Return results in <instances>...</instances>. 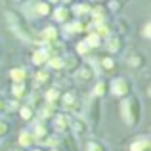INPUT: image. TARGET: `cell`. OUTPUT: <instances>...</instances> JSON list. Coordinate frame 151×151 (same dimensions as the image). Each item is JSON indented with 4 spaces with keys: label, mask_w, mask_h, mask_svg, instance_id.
<instances>
[{
    "label": "cell",
    "mask_w": 151,
    "mask_h": 151,
    "mask_svg": "<svg viewBox=\"0 0 151 151\" xmlns=\"http://www.w3.org/2000/svg\"><path fill=\"white\" fill-rule=\"evenodd\" d=\"M121 117L126 126H138L142 121V101L136 96H126L121 101Z\"/></svg>",
    "instance_id": "obj_1"
},
{
    "label": "cell",
    "mask_w": 151,
    "mask_h": 151,
    "mask_svg": "<svg viewBox=\"0 0 151 151\" xmlns=\"http://www.w3.org/2000/svg\"><path fill=\"white\" fill-rule=\"evenodd\" d=\"M33 136H35V142L42 144V142H44V138L48 136V126L42 124V122H38L37 128H35V132H33Z\"/></svg>",
    "instance_id": "obj_14"
},
{
    "label": "cell",
    "mask_w": 151,
    "mask_h": 151,
    "mask_svg": "<svg viewBox=\"0 0 151 151\" xmlns=\"http://www.w3.org/2000/svg\"><path fill=\"white\" fill-rule=\"evenodd\" d=\"M38 103H40V96L38 94H33V98H31V107H38Z\"/></svg>",
    "instance_id": "obj_33"
},
{
    "label": "cell",
    "mask_w": 151,
    "mask_h": 151,
    "mask_svg": "<svg viewBox=\"0 0 151 151\" xmlns=\"http://www.w3.org/2000/svg\"><path fill=\"white\" fill-rule=\"evenodd\" d=\"M54 128L58 132H67L69 130V121L65 115H54Z\"/></svg>",
    "instance_id": "obj_12"
},
{
    "label": "cell",
    "mask_w": 151,
    "mask_h": 151,
    "mask_svg": "<svg viewBox=\"0 0 151 151\" xmlns=\"http://www.w3.org/2000/svg\"><path fill=\"white\" fill-rule=\"evenodd\" d=\"M75 73H77V78H78V81H88V78H92L94 71L90 69V67H82V69H77Z\"/></svg>",
    "instance_id": "obj_22"
},
{
    "label": "cell",
    "mask_w": 151,
    "mask_h": 151,
    "mask_svg": "<svg viewBox=\"0 0 151 151\" xmlns=\"http://www.w3.org/2000/svg\"><path fill=\"white\" fill-rule=\"evenodd\" d=\"M48 58H50V50H44V48H40V50H35V54H33V63L35 65H44L46 61H48Z\"/></svg>",
    "instance_id": "obj_11"
},
{
    "label": "cell",
    "mask_w": 151,
    "mask_h": 151,
    "mask_svg": "<svg viewBox=\"0 0 151 151\" xmlns=\"http://www.w3.org/2000/svg\"><path fill=\"white\" fill-rule=\"evenodd\" d=\"M59 96H61V94H59L58 88H50L42 98H44L46 103H54V105H58V103H59Z\"/></svg>",
    "instance_id": "obj_17"
},
{
    "label": "cell",
    "mask_w": 151,
    "mask_h": 151,
    "mask_svg": "<svg viewBox=\"0 0 151 151\" xmlns=\"http://www.w3.org/2000/svg\"><path fill=\"white\" fill-rule=\"evenodd\" d=\"M19 144H21V147H29V145H33V144H35L33 132H27V130H23V132L19 134Z\"/></svg>",
    "instance_id": "obj_18"
},
{
    "label": "cell",
    "mask_w": 151,
    "mask_h": 151,
    "mask_svg": "<svg viewBox=\"0 0 151 151\" xmlns=\"http://www.w3.org/2000/svg\"><path fill=\"white\" fill-rule=\"evenodd\" d=\"M121 46H122V40L121 37H107V42H105V48L109 54H117V52H121Z\"/></svg>",
    "instance_id": "obj_9"
},
{
    "label": "cell",
    "mask_w": 151,
    "mask_h": 151,
    "mask_svg": "<svg viewBox=\"0 0 151 151\" xmlns=\"http://www.w3.org/2000/svg\"><path fill=\"white\" fill-rule=\"evenodd\" d=\"M8 132H10V124H8L6 121H2V119H0V138H4Z\"/></svg>",
    "instance_id": "obj_32"
},
{
    "label": "cell",
    "mask_w": 151,
    "mask_h": 151,
    "mask_svg": "<svg viewBox=\"0 0 151 151\" xmlns=\"http://www.w3.org/2000/svg\"><path fill=\"white\" fill-rule=\"evenodd\" d=\"M109 8H111V10H119V2H117V0H113V2L109 4Z\"/></svg>",
    "instance_id": "obj_35"
},
{
    "label": "cell",
    "mask_w": 151,
    "mask_h": 151,
    "mask_svg": "<svg viewBox=\"0 0 151 151\" xmlns=\"http://www.w3.org/2000/svg\"><path fill=\"white\" fill-rule=\"evenodd\" d=\"M96 35L100 38H107L111 35V29H109V25H105V21L103 23H96Z\"/></svg>",
    "instance_id": "obj_20"
},
{
    "label": "cell",
    "mask_w": 151,
    "mask_h": 151,
    "mask_svg": "<svg viewBox=\"0 0 151 151\" xmlns=\"http://www.w3.org/2000/svg\"><path fill=\"white\" fill-rule=\"evenodd\" d=\"M35 151H44V149H40V147H38V149H35Z\"/></svg>",
    "instance_id": "obj_39"
},
{
    "label": "cell",
    "mask_w": 151,
    "mask_h": 151,
    "mask_svg": "<svg viewBox=\"0 0 151 151\" xmlns=\"http://www.w3.org/2000/svg\"><path fill=\"white\" fill-rule=\"evenodd\" d=\"M71 128L75 130V134H86L90 126H86V122L82 121L81 117H75L73 121H71Z\"/></svg>",
    "instance_id": "obj_13"
},
{
    "label": "cell",
    "mask_w": 151,
    "mask_h": 151,
    "mask_svg": "<svg viewBox=\"0 0 151 151\" xmlns=\"http://www.w3.org/2000/svg\"><path fill=\"white\" fill-rule=\"evenodd\" d=\"M52 151H59V149H58V147H54V149H52Z\"/></svg>",
    "instance_id": "obj_40"
},
{
    "label": "cell",
    "mask_w": 151,
    "mask_h": 151,
    "mask_svg": "<svg viewBox=\"0 0 151 151\" xmlns=\"http://www.w3.org/2000/svg\"><path fill=\"white\" fill-rule=\"evenodd\" d=\"M84 29H86V27H84L82 21H73V23L67 25V33H82Z\"/></svg>",
    "instance_id": "obj_26"
},
{
    "label": "cell",
    "mask_w": 151,
    "mask_h": 151,
    "mask_svg": "<svg viewBox=\"0 0 151 151\" xmlns=\"http://www.w3.org/2000/svg\"><path fill=\"white\" fill-rule=\"evenodd\" d=\"M61 103H63V109L69 111V113H81V103H78L77 96L73 92H67L61 98Z\"/></svg>",
    "instance_id": "obj_3"
},
{
    "label": "cell",
    "mask_w": 151,
    "mask_h": 151,
    "mask_svg": "<svg viewBox=\"0 0 151 151\" xmlns=\"http://www.w3.org/2000/svg\"><path fill=\"white\" fill-rule=\"evenodd\" d=\"M15 2H27V0H15Z\"/></svg>",
    "instance_id": "obj_37"
},
{
    "label": "cell",
    "mask_w": 151,
    "mask_h": 151,
    "mask_svg": "<svg viewBox=\"0 0 151 151\" xmlns=\"http://www.w3.org/2000/svg\"><path fill=\"white\" fill-rule=\"evenodd\" d=\"M128 65H130V67H134V69H140V67H144V65H145V58H144V54H140V52L132 54V55L128 58Z\"/></svg>",
    "instance_id": "obj_15"
},
{
    "label": "cell",
    "mask_w": 151,
    "mask_h": 151,
    "mask_svg": "<svg viewBox=\"0 0 151 151\" xmlns=\"http://www.w3.org/2000/svg\"><path fill=\"white\" fill-rule=\"evenodd\" d=\"M151 149V140L147 136H140L132 142L130 145V151H149Z\"/></svg>",
    "instance_id": "obj_7"
},
{
    "label": "cell",
    "mask_w": 151,
    "mask_h": 151,
    "mask_svg": "<svg viewBox=\"0 0 151 151\" xmlns=\"http://www.w3.org/2000/svg\"><path fill=\"white\" fill-rule=\"evenodd\" d=\"M144 37L145 38L151 37V23H145V27H144Z\"/></svg>",
    "instance_id": "obj_34"
},
{
    "label": "cell",
    "mask_w": 151,
    "mask_h": 151,
    "mask_svg": "<svg viewBox=\"0 0 151 151\" xmlns=\"http://www.w3.org/2000/svg\"><path fill=\"white\" fill-rule=\"evenodd\" d=\"M42 40L44 42H58L59 40V31L55 29L54 25H50V27H46L44 31H42Z\"/></svg>",
    "instance_id": "obj_10"
},
{
    "label": "cell",
    "mask_w": 151,
    "mask_h": 151,
    "mask_svg": "<svg viewBox=\"0 0 151 151\" xmlns=\"http://www.w3.org/2000/svg\"><path fill=\"white\" fill-rule=\"evenodd\" d=\"M12 96H14L15 100H23L25 96H29L27 81L25 82H14V84H12Z\"/></svg>",
    "instance_id": "obj_6"
},
{
    "label": "cell",
    "mask_w": 151,
    "mask_h": 151,
    "mask_svg": "<svg viewBox=\"0 0 151 151\" xmlns=\"http://www.w3.org/2000/svg\"><path fill=\"white\" fill-rule=\"evenodd\" d=\"M0 111H6V101L0 100Z\"/></svg>",
    "instance_id": "obj_36"
},
{
    "label": "cell",
    "mask_w": 151,
    "mask_h": 151,
    "mask_svg": "<svg viewBox=\"0 0 151 151\" xmlns=\"http://www.w3.org/2000/svg\"><path fill=\"white\" fill-rule=\"evenodd\" d=\"M63 2H65V4H69V2H71V0H63Z\"/></svg>",
    "instance_id": "obj_38"
},
{
    "label": "cell",
    "mask_w": 151,
    "mask_h": 151,
    "mask_svg": "<svg viewBox=\"0 0 151 151\" xmlns=\"http://www.w3.org/2000/svg\"><path fill=\"white\" fill-rule=\"evenodd\" d=\"M35 12H37V15H50L52 14L50 2H37L35 4Z\"/></svg>",
    "instance_id": "obj_19"
},
{
    "label": "cell",
    "mask_w": 151,
    "mask_h": 151,
    "mask_svg": "<svg viewBox=\"0 0 151 151\" xmlns=\"http://www.w3.org/2000/svg\"><path fill=\"white\" fill-rule=\"evenodd\" d=\"M115 67H117V63H115L113 58H103V59H101V69H103V71L111 73V71H115Z\"/></svg>",
    "instance_id": "obj_25"
},
{
    "label": "cell",
    "mask_w": 151,
    "mask_h": 151,
    "mask_svg": "<svg viewBox=\"0 0 151 151\" xmlns=\"http://www.w3.org/2000/svg\"><path fill=\"white\" fill-rule=\"evenodd\" d=\"M78 58L77 55H65L63 58V69H67V71H77L78 69Z\"/></svg>",
    "instance_id": "obj_16"
},
{
    "label": "cell",
    "mask_w": 151,
    "mask_h": 151,
    "mask_svg": "<svg viewBox=\"0 0 151 151\" xmlns=\"http://www.w3.org/2000/svg\"><path fill=\"white\" fill-rule=\"evenodd\" d=\"M88 117H90V124H92V128H96V124L100 122V101H98L96 96L88 101Z\"/></svg>",
    "instance_id": "obj_4"
},
{
    "label": "cell",
    "mask_w": 151,
    "mask_h": 151,
    "mask_svg": "<svg viewBox=\"0 0 151 151\" xmlns=\"http://www.w3.org/2000/svg\"><path fill=\"white\" fill-rule=\"evenodd\" d=\"M10 78L14 82H25L27 78H29V71H27L25 67H15V69L10 71Z\"/></svg>",
    "instance_id": "obj_8"
},
{
    "label": "cell",
    "mask_w": 151,
    "mask_h": 151,
    "mask_svg": "<svg viewBox=\"0 0 151 151\" xmlns=\"http://www.w3.org/2000/svg\"><path fill=\"white\" fill-rule=\"evenodd\" d=\"M73 14H77V15H84V14H88V15H90V6H84V4H81V6H75Z\"/></svg>",
    "instance_id": "obj_31"
},
{
    "label": "cell",
    "mask_w": 151,
    "mask_h": 151,
    "mask_svg": "<svg viewBox=\"0 0 151 151\" xmlns=\"http://www.w3.org/2000/svg\"><path fill=\"white\" fill-rule=\"evenodd\" d=\"M109 90H111V94L117 96V98H126V96L132 94V82L124 77H117V78L111 81Z\"/></svg>",
    "instance_id": "obj_2"
},
{
    "label": "cell",
    "mask_w": 151,
    "mask_h": 151,
    "mask_svg": "<svg viewBox=\"0 0 151 151\" xmlns=\"http://www.w3.org/2000/svg\"><path fill=\"white\" fill-rule=\"evenodd\" d=\"M46 82H50V73L48 71H38L37 73V84L42 86V84H46Z\"/></svg>",
    "instance_id": "obj_28"
},
{
    "label": "cell",
    "mask_w": 151,
    "mask_h": 151,
    "mask_svg": "<svg viewBox=\"0 0 151 151\" xmlns=\"http://www.w3.org/2000/svg\"><path fill=\"white\" fill-rule=\"evenodd\" d=\"M105 92H107V84L103 81H100L96 86H94V92H92V96H96V98H101V96H105Z\"/></svg>",
    "instance_id": "obj_27"
},
{
    "label": "cell",
    "mask_w": 151,
    "mask_h": 151,
    "mask_svg": "<svg viewBox=\"0 0 151 151\" xmlns=\"http://www.w3.org/2000/svg\"><path fill=\"white\" fill-rule=\"evenodd\" d=\"M46 63H48L52 69H63V58H59V55H50Z\"/></svg>",
    "instance_id": "obj_24"
},
{
    "label": "cell",
    "mask_w": 151,
    "mask_h": 151,
    "mask_svg": "<svg viewBox=\"0 0 151 151\" xmlns=\"http://www.w3.org/2000/svg\"><path fill=\"white\" fill-rule=\"evenodd\" d=\"M86 151H107L100 142H88V145H86Z\"/></svg>",
    "instance_id": "obj_30"
},
{
    "label": "cell",
    "mask_w": 151,
    "mask_h": 151,
    "mask_svg": "<svg viewBox=\"0 0 151 151\" xmlns=\"http://www.w3.org/2000/svg\"><path fill=\"white\" fill-rule=\"evenodd\" d=\"M73 10L71 8H67V6H59V8H55L54 10V17H55V21L58 23H69L71 19H73Z\"/></svg>",
    "instance_id": "obj_5"
},
{
    "label": "cell",
    "mask_w": 151,
    "mask_h": 151,
    "mask_svg": "<svg viewBox=\"0 0 151 151\" xmlns=\"http://www.w3.org/2000/svg\"><path fill=\"white\" fill-rule=\"evenodd\" d=\"M19 115H21L23 121H31V119L35 117V107H31V105L19 107Z\"/></svg>",
    "instance_id": "obj_23"
},
{
    "label": "cell",
    "mask_w": 151,
    "mask_h": 151,
    "mask_svg": "<svg viewBox=\"0 0 151 151\" xmlns=\"http://www.w3.org/2000/svg\"><path fill=\"white\" fill-rule=\"evenodd\" d=\"M84 42H86V44L90 46V48H100V46H101V38L98 37L96 33H90L88 37L84 38Z\"/></svg>",
    "instance_id": "obj_21"
},
{
    "label": "cell",
    "mask_w": 151,
    "mask_h": 151,
    "mask_svg": "<svg viewBox=\"0 0 151 151\" xmlns=\"http://www.w3.org/2000/svg\"><path fill=\"white\" fill-rule=\"evenodd\" d=\"M90 50H92V48H90V46L86 44L84 40H82V42H78V44H77V54H78V55H86Z\"/></svg>",
    "instance_id": "obj_29"
}]
</instances>
